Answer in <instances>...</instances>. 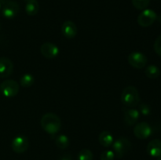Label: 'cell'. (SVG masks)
Masks as SVG:
<instances>
[{
	"mask_svg": "<svg viewBox=\"0 0 161 160\" xmlns=\"http://www.w3.org/2000/svg\"><path fill=\"white\" fill-rule=\"evenodd\" d=\"M29 147V141L25 136H17L13 140L11 147L13 151L17 154H22L26 152Z\"/></svg>",
	"mask_w": 161,
	"mask_h": 160,
	"instance_id": "obj_7",
	"label": "cell"
},
{
	"mask_svg": "<svg viewBox=\"0 0 161 160\" xmlns=\"http://www.w3.org/2000/svg\"><path fill=\"white\" fill-rule=\"evenodd\" d=\"M39 9V5L36 0H30L27 2L26 6H25V11L27 14L29 16H35L38 13Z\"/></svg>",
	"mask_w": 161,
	"mask_h": 160,
	"instance_id": "obj_16",
	"label": "cell"
},
{
	"mask_svg": "<svg viewBox=\"0 0 161 160\" xmlns=\"http://www.w3.org/2000/svg\"><path fill=\"white\" fill-rule=\"evenodd\" d=\"M1 8H2V2L1 0H0V9H1Z\"/></svg>",
	"mask_w": 161,
	"mask_h": 160,
	"instance_id": "obj_27",
	"label": "cell"
},
{
	"mask_svg": "<svg viewBox=\"0 0 161 160\" xmlns=\"http://www.w3.org/2000/svg\"><path fill=\"white\" fill-rule=\"evenodd\" d=\"M145 74L146 76L151 79H155V78H158L160 75V70L157 65L154 64H151L149 65L145 70Z\"/></svg>",
	"mask_w": 161,
	"mask_h": 160,
	"instance_id": "obj_17",
	"label": "cell"
},
{
	"mask_svg": "<svg viewBox=\"0 0 161 160\" xmlns=\"http://www.w3.org/2000/svg\"><path fill=\"white\" fill-rule=\"evenodd\" d=\"M157 160H161V155H160V156L157 157Z\"/></svg>",
	"mask_w": 161,
	"mask_h": 160,
	"instance_id": "obj_26",
	"label": "cell"
},
{
	"mask_svg": "<svg viewBox=\"0 0 161 160\" xmlns=\"http://www.w3.org/2000/svg\"><path fill=\"white\" fill-rule=\"evenodd\" d=\"M155 1H157V0H155Z\"/></svg>",
	"mask_w": 161,
	"mask_h": 160,
	"instance_id": "obj_30",
	"label": "cell"
},
{
	"mask_svg": "<svg viewBox=\"0 0 161 160\" xmlns=\"http://www.w3.org/2000/svg\"><path fill=\"white\" fill-rule=\"evenodd\" d=\"M115 154L113 151L107 150L102 152L100 155L101 160H114Z\"/></svg>",
	"mask_w": 161,
	"mask_h": 160,
	"instance_id": "obj_22",
	"label": "cell"
},
{
	"mask_svg": "<svg viewBox=\"0 0 161 160\" xmlns=\"http://www.w3.org/2000/svg\"><path fill=\"white\" fill-rule=\"evenodd\" d=\"M14 71V64L7 57H0V78H8Z\"/></svg>",
	"mask_w": 161,
	"mask_h": 160,
	"instance_id": "obj_11",
	"label": "cell"
},
{
	"mask_svg": "<svg viewBox=\"0 0 161 160\" xmlns=\"http://www.w3.org/2000/svg\"><path fill=\"white\" fill-rule=\"evenodd\" d=\"M139 111L134 108L127 109L124 111V121L128 125H133L139 119Z\"/></svg>",
	"mask_w": 161,
	"mask_h": 160,
	"instance_id": "obj_14",
	"label": "cell"
},
{
	"mask_svg": "<svg viewBox=\"0 0 161 160\" xmlns=\"http://www.w3.org/2000/svg\"><path fill=\"white\" fill-rule=\"evenodd\" d=\"M0 91L6 97H15L19 92V85L14 80H5L0 84Z\"/></svg>",
	"mask_w": 161,
	"mask_h": 160,
	"instance_id": "obj_4",
	"label": "cell"
},
{
	"mask_svg": "<svg viewBox=\"0 0 161 160\" xmlns=\"http://www.w3.org/2000/svg\"><path fill=\"white\" fill-rule=\"evenodd\" d=\"M113 150H114L115 157L121 158L124 157L131 148L130 141L127 138L120 137L116 140L113 144Z\"/></svg>",
	"mask_w": 161,
	"mask_h": 160,
	"instance_id": "obj_3",
	"label": "cell"
},
{
	"mask_svg": "<svg viewBox=\"0 0 161 160\" xmlns=\"http://www.w3.org/2000/svg\"><path fill=\"white\" fill-rule=\"evenodd\" d=\"M19 11H20V6L18 3L14 1H8L3 6L2 9V13L6 18L12 19L18 14Z\"/></svg>",
	"mask_w": 161,
	"mask_h": 160,
	"instance_id": "obj_8",
	"label": "cell"
},
{
	"mask_svg": "<svg viewBox=\"0 0 161 160\" xmlns=\"http://www.w3.org/2000/svg\"><path fill=\"white\" fill-rule=\"evenodd\" d=\"M157 15L155 11H153V9H144L138 15L137 21H138V24L140 26L143 27V28H146V27L152 25L155 22V20H157Z\"/></svg>",
	"mask_w": 161,
	"mask_h": 160,
	"instance_id": "obj_5",
	"label": "cell"
},
{
	"mask_svg": "<svg viewBox=\"0 0 161 160\" xmlns=\"http://www.w3.org/2000/svg\"><path fill=\"white\" fill-rule=\"evenodd\" d=\"M98 141L103 147H108L113 144V136L108 131H102L98 136Z\"/></svg>",
	"mask_w": 161,
	"mask_h": 160,
	"instance_id": "obj_15",
	"label": "cell"
},
{
	"mask_svg": "<svg viewBox=\"0 0 161 160\" xmlns=\"http://www.w3.org/2000/svg\"><path fill=\"white\" fill-rule=\"evenodd\" d=\"M40 124L46 133L50 135H54L59 132L61 127L60 118L56 114L52 112L46 113L41 119Z\"/></svg>",
	"mask_w": 161,
	"mask_h": 160,
	"instance_id": "obj_1",
	"label": "cell"
},
{
	"mask_svg": "<svg viewBox=\"0 0 161 160\" xmlns=\"http://www.w3.org/2000/svg\"><path fill=\"white\" fill-rule=\"evenodd\" d=\"M139 111L143 115H149L150 114V108L146 104L142 103L139 105Z\"/></svg>",
	"mask_w": 161,
	"mask_h": 160,
	"instance_id": "obj_24",
	"label": "cell"
},
{
	"mask_svg": "<svg viewBox=\"0 0 161 160\" xmlns=\"http://www.w3.org/2000/svg\"><path fill=\"white\" fill-rule=\"evenodd\" d=\"M55 144L60 149H66L69 145V139L66 135L61 134L55 138Z\"/></svg>",
	"mask_w": 161,
	"mask_h": 160,
	"instance_id": "obj_18",
	"label": "cell"
},
{
	"mask_svg": "<svg viewBox=\"0 0 161 160\" xmlns=\"http://www.w3.org/2000/svg\"><path fill=\"white\" fill-rule=\"evenodd\" d=\"M150 3V0H132V4L137 9H146Z\"/></svg>",
	"mask_w": 161,
	"mask_h": 160,
	"instance_id": "obj_21",
	"label": "cell"
},
{
	"mask_svg": "<svg viewBox=\"0 0 161 160\" xmlns=\"http://www.w3.org/2000/svg\"><path fill=\"white\" fill-rule=\"evenodd\" d=\"M121 101L129 108L138 106L140 102V97L137 88L133 86H127L121 94Z\"/></svg>",
	"mask_w": 161,
	"mask_h": 160,
	"instance_id": "obj_2",
	"label": "cell"
},
{
	"mask_svg": "<svg viewBox=\"0 0 161 160\" xmlns=\"http://www.w3.org/2000/svg\"><path fill=\"white\" fill-rule=\"evenodd\" d=\"M60 160H72V156H71L69 154H64V155H63L61 157Z\"/></svg>",
	"mask_w": 161,
	"mask_h": 160,
	"instance_id": "obj_25",
	"label": "cell"
},
{
	"mask_svg": "<svg viewBox=\"0 0 161 160\" xmlns=\"http://www.w3.org/2000/svg\"><path fill=\"white\" fill-rule=\"evenodd\" d=\"M152 128L147 122H140L135 126L134 134L137 138L140 140L147 139L152 134Z\"/></svg>",
	"mask_w": 161,
	"mask_h": 160,
	"instance_id": "obj_9",
	"label": "cell"
},
{
	"mask_svg": "<svg viewBox=\"0 0 161 160\" xmlns=\"http://www.w3.org/2000/svg\"><path fill=\"white\" fill-rule=\"evenodd\" d=\"M147 57L140 52H133L128 56V63L135 68L141 69L146 67L147 64Z\"/></svg>",
	"mask_w": 161,
	"mask_h": 160,
	"instance_id": "obj_6",
	"label": "cell"
},
{
	"mask_svg": "<svg viewBox=\"0 0 161 160\" xmlns=\"http://www.w3.org/2000/svg\"><path fill=\"white\" fill-rule=\"evenodd\" d=\"M147 152L150 156L157 158L161 155V141L153 139L148 144Z\"/></svg>",
	"mask_w": 161,
	"mask_h": 160,
	"instance_id": "obj_13",
	"label": "cell"
},
{
	"mask_svg": "<svg viewBox=\"0 0 161 160\" xmlns=\"http://www.w3.org/2000/svg\"><path fill=\"white\" fill-rule=\"evenodd\" d=\"M25 1H26V2H28V1H30V0H25Z\"/></svg>",
	"mask_w": 161,
	"mask_h": 160,
	"instance_id": "obj_28",
	"label": "cell"
},
{
	"mask_svg": "<svg viewBox=\"0 0 161 160\" xmlns=\"http://www.w3.org/2000/svg\"><path fill=\"white\" fill-rule=\"evenodd\" d=\"M0 28H1V25H0Z\"/></svg>",
	"mask_w": 161,
	"mask_h": 160,
	"instance_id": "obj_29",
	"label": "cell"
},
{
	"mask_svg": "<svg viewBox=\"0 0 161 160\" xmlns=\"http://www.w3.org/2000/svg\"><path fill=\"white\" fill-rule=\"evenodd\" d=\"M35 82V78L31 74L27 73L25 74L23 76L20 78V85H21L23 87L28 88L30 87L33 85Z\"/></svg>",
	"mask_w": 161,
	"mask_h": 160,
	"instance_id": "obj_19",
	"label": "cell"
},
{
	"mask_svg": "<svg viewBox=\"0 0 161 160\" xmlns=\"http://www.w3.org/2000/svg\"><path fill=\"white\" fill-rule=\"evenodd\" d=\"M40 52L44 57L47 59H53L59 54V49L52 42H44L40 47Z\"/></svg>",
	"mask_w": 161,
	"mask_h": 160,
	"instance_id": "obj_10",
	"label": "cell"
},
{
	"mask_svg": "<svg viewBox=\"0 0 161 160\" xmlns=\"http://www.w3.org/2000/svg\"><path fill=\"white\" fill-rule=\"evenodd\" d=\"M154 50L158 56H161V35L157 38L154 42Z\"/></svg>",
	"mask_w": 161,
	"mask_h": 160,
	"instance_id": "obj_23",
	"label": "cell"
},
{
	"mask_svg": "<svg viewBox=\"0 0 161 160\" xmlns=\"http://www.w3.org/2000/svg\"><path fill=\"white\" fill-rule=\"evenodd\" d=\"M94 155L89 149H82L78 154V160H93Z\"/></svg>",
	"mask_w": 161,
	"mask_h": 160,
	"instance_id": "obj_20",
	"label": "cell"
},
{
	"mask_svg": "<svg viewBox=\"0 0 161 160\" xmlns=\"http://www.w3.org/2000/svg\"><path fill=\"white\" fill-rule=\"evenodd\" d=\"M61 32L64 37L68 39H73L77 34V27L74 22L67 20L64 22L61 26Z\"/></svg>",
	"mask_w": 161,
	"mask_h": 160,
	"instance_id": "obj_12",
	"label": "cell"
}]
</instances>
